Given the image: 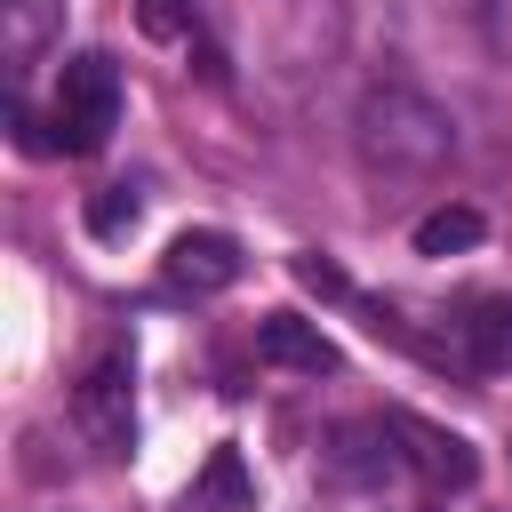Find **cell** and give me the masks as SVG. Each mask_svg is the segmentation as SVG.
<instances>
[{"instance_id": "cell-12", "label": "cell", "mask_w": 512, "mask_h": 512, "mask_svg": "<svg viewBox=\"0 0 512 512\" xmlns=\"http://www.w3.org/2000/svg\"><path fill=\"white\" fill-rule=\"evenodd\" d=\"M456 16H464V32L480 40V56L512 72V0H456Z\"/></svg>"}, {"instance_id": "cell-7", "label": "cell", "mask_w": 512, "mask_h": 512, "mask_svg": "<svg viewBox=\"0 0 512 512\" xmlns=\"http://www.w3.org/2000/svg\"><path fill=\"white\" fill-rule=\"evenodd\" d=\"M64 32V0H0V56H8V80H24L48 40Z\"/></svg>"}, {"instance_id": "cell-2", "label": "cell", "mask_w": 512, "mask_h": 512, "mask_svg": "<svg viewBox=\"0 0 512 512\" xmlns=\"http://www.w3.org/2000/svg\"><path fill=\"white\" fill-rule=\"evenodd\" d=\"M112 128H120V64L104 48H88L56 72V144L64 152H104Z\"/></svg>"}, {"instance_id": "cell-11", "label": "cell", "mask_w": 512, "mask_h": 512, "mask_svg": "<svg viewBox=\"0 0 512 512\" xmlns=\"http://www.w3.org/2000/svg\"><path fill=\"white\" fill-rule=\"evenodd\" d=\"M480 232H488V216L472 200H448L416 224V256H464V248H480Z\"/></svg>"}, {"instance_id": "cell-8", "label": "cell", "mask_w": 512, "mask_h": 512, "mask_svg": "<svg viewBox=\"0 0 512 512\" xmlns=\"http://www.w3.org/2000/svg\"><path fill=\"white\" fill-rule=\"evenodd\" d=\"M256 360H272V368H296V376H320V368H336V344H328L312 320H296V312H272V320L256 328Z\"/></svg>"}, {"instance_id": "cell-15", "label": "cell", "mask_w": 512, "mask_h": 512, "mask_svg": "<svg viewBox=\"0 0 512 512\" xmlns=\"http://www.w3.org/2000/svg\"><path fill=\"white\" fill-rule=\"evenodd\" d=\"M136 32L144 40H184L192 32V0H136Z\"/></svg>"}, {"instance_id": "cell-14", "label": "cell", "mask_w": 512, "mask_h": 512, "mask_svg": "<svg viewBox=\"0 0 512 512\" xmlns=\"http://www.w3.org/2000/svg\"><path fill=\"white\" fill-rule=\"evenodd\" d=\"M288 272H296V288H312V296H336V304H352V280H344V264H336V256L304 248V256H296Z\"/></svg>"}, {"instance_id": "cell-5", "label": "cell", "mask_w": 512, "mask_h": 512, "mask_svg": "<svg viewBox=\"0 0 512 512\" xmlns=\"http://www.w3.org/2000/svg\"><path fill=\"white\" fill-rule=\"evenodd\" d=\"M320 464H328V480H344V488H376V480H384L392 464H408V456H400V440H392L384 416H344V424L320 432Z\"/></svg>"}, {"instance_id": "cell-13", "label": "cell", "mask_w": 512, "mask_h": 512, "mask_svg": "<svg viewBox=\"0 0 512 512\" xmlns=\"http://www.w3.org/2000/svg\"><path fill=\"white\" fill-rule=\"evenodd\" d=\"M136 216H144V200H136L128 184H112V192H96V200H88V232H96V240L136 232Z\"/></svg>"}, {"instance_id": "cell-4", "label": "cell", "mask_w": 512, "mask_h": 512, "mask_svg": "<svg viewBox=\"0 0 512 512\" xmlns=\"http://www.w3.org/2000/svg\"><path fill=\"white\" fill-rule=\"evenodd\" d=\"M384 424H392L400 456H408L432 488H472V480H480V456H472L464 432H448V424H432V416H416V408H392Z\"/></svg>"}, {"instance_id": "cell-10", "label": "cell", "mask_w": 512, "mask_h": 512, "mask_svg": "<svg viewBox=\"0 0 512 512\" xmlns=\"http://www.w3.org/2000/svg\"><path fill=\"white\" fill-rule=\"evenodd\" d=\"M464 360L480 376H504L512 368V296H480L464 312Z\"/></svg>"}, {"instance_id": "cell-6", "label": "cell", "mask_w": 512, "mask_h": 512, "mask_svg": "<svg viewBox=\"0 0 512 512\" xmlns=\"http://www.w3.org/2000/svg\"><path fill=\"white\" fill-rule=\"evenodd\" d=\"M160 280L184 288V296H224L240 280V240L232 232H176L168 256H160Z\"/></svg>"}, {"instance_id": "cell-3", "label": "cell", "mask_w": 512, "mask_h": 512, "mask_svg": "<svg viewBox=\"0 0 512 512\" xmlns=\"http://www.w3.org/2000/svg\"><path fill=\"white\" fill-rule=\"evenodd\" d=\"M72 416H80L88 448L128 456V440H136V360H128V344H104L88 360V376L72 384Z\"/></svg>"}, {"instance_id": "cell-1", "label": "cell", "mask_w": 512, "mask_h": 512, "mask_svg": "<svg viewBox=\"0 0 512 512\" xmlns=\"http://www.w3.org/2000/svg\"><path fill=\"white\" fill-rule=\"evenodd\" d=\"M352 144H360L368 176H384V184H424V176L448 168V152H456V120H448V104H432L424 88L384 80V88L360 96V112H352Z\"/></svg>"}, {"instance_id": "cell-9", "label": "cell", "mask_w": 512, "mask_h": 512, "mask_svg": "<svg viewBox=\"0 0 512 512\" xmlns=\"http://www.w3.org/2000/svg\"><path fill=\"white\" fill-rule=\"evenodd\" d=\"M184 512H256V480H248L240 448H208V464L184 488Z\"/></svg>"}]
</instances>
